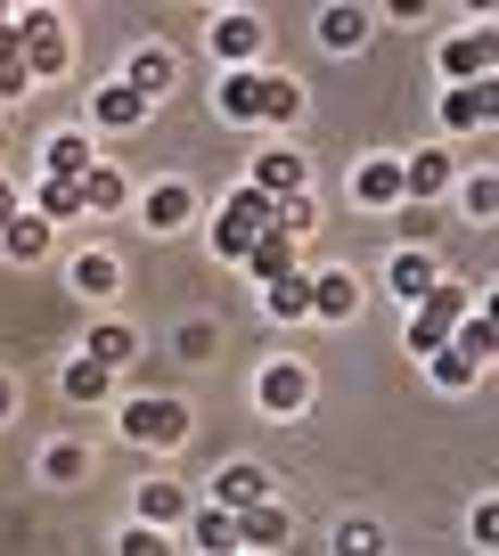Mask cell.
Listing matches in <instances>:
<instances>
[{
  "label": "cell",
  "mask_w": 499,
  "mask_h": 556,
  "mask_svg": "<svg viewBox=\"0 0 499 556\" xmlns=\"http://www.w3.org/2000/svg\"><path fill=\"white\" fill-rule=\"evenodd\" d=\"M254 41H262V25H254V17H222V25H213V50H222V58H246Z\"/></svg>",
  "instance_id": "cb8c5ba5"
},
{
  "label": "cell",
  "mask_w": 499,
  "mask_h": 556,
  "mask_svg": "<svg viewBox=\"0 0 499 556\" xmlns=\"http://www.w3.org/2000/svg\"><path fill=\"white\" fill-rule=\"evenodd\" d=\"M83 213V189L74 180H41V222H74Z\"/></svg>",
  "instance_id": "d4e9b609"
},
{
  "label": "cell",
  "mask_w": 499,
  "mask_h": 556,
  "mask_svg": "<svg viewBox=\"0 0 499 556\" xmlns=\"http://www.w3.org/2000/svg\"><path fill=\"white\" fill-rule=\"evenodd\" d=\"M197 548L229 556V548H238V516H229V507H197Z\"/></svg>",
  "instance_id": "7c38bea8"
},
{
  "label": "cell",
  "mask_w": 499,
  "mask_h": 556,
  "mask_svg": "<svg viewBox=\"0 0 499 556\" xmlns=\"http://www.w3.org/2000/svg\"><path fill=\"white\" fill-rule=\"evenodd\" d=\"M254 189H262V197H295V189H303V156H287V148H278V156H262V164H254Z\"/></svg>",
  "instance_id": "8fae6325"
},
{
  "label": "cell",
  "mask_w": 499,
  "mask_h": 556,
  "mask_svg": "<svg viewBox=\"0 0 499 556\" xmlns=\"http://www.w3.org/2000/svg\"><path fill=\"white\" fill-rule=\"evenodd\" d=\"M222 115L229 123H262L271 115V74H229L222 83Z\"/></svg>",
  "instance_id": "277c9868"
},
{
  "label": "cell",
  "mask_w": 499,
  "mask_h": 556,
  "mask_svg": "<svg viewBox=\"0 0 499 556\" xmlns=\"http://www.w3.org/2000/svg\"><path fill=\"white\" fill-rule=\"evenodd\" d=\"M66 393H74V401H99V393H107V368H99V361H74V368H66Z\"/></svg>",
  "instance_id": "f546056e"
},
{
  "label": "cell",
  "mask_w": 499,
  "mask_h": 556,
  "mask_svg": "<svg viewBox=\"0 0 499 556\" xmlns=\"http://www.w3.org/2000/svg\"><path fill=\"white\" fill-rule=\"evenodd\" d=\"M17 41H25V74H58L66 66V34H58L50 9H34V17L17 25Z\"/></svg>",
  "instance_id": "3957f363"
},
{
  "label": "cell",
  "mask_w": 499,
  "mask_h": 556,
  "mask_svg": "<svg viewBox=\"0 0 499 556\" xmlns=\"http://www.w3.org/2000/svg\"><path fill=\"white\" fill-rule=\"evenodd\" d=\"M0 148H9V139H0Z\"/></svg>",
  "instance_id": "f35d334b"
},
{
  "label": "cell",
  "mask_w": 499,
  "mask_h": 556,
  "mask_svg": "<svg viewBox=\"0 0 499 556\" xmlns=\"http://www.w3.org/2000/svg\"><path fill=\"white\" fill-rule=\"evenodd\" d=\"M74 189H83V205L90 213H107V205H123V173H107V164H90L83 180H74Z\"/></svg>",
  "instance_id": "ffe728a7"
},
{
  "label": "cell",
  "mask_w": 499,
  "mask_h": 556,
  "mask_svg": "<svg viewBox=\"0 0 499 556\" xmlns=\"http://www.w3.org/2000/svg\"><path fill=\"white\" fill-rule=\"evenodd\" d=\"M303 393H311V377H303V368H287V361H278V368H262V409H303Z\"/></svg>",
  "instance_id": "9c48e42d"
},
{
  "label": "cell",
  "mask_w": 499,
  "mask_h": 556,
  "mask_svg": "<svg viewBox=\"0 0 499 556\" xmlns=\"http://www.w3.org/2000/svg\"><path fill=\"white\" fill-rule=\"evenodd\" d=\"M17 222V189H9V180H0V229Z\"/></svg>",
  "instance_id": "8d00e7d4"
},
{
  "label": "cell",
  "mask_w": 499,
  "mask_h": 556,
  "mask_svg": "<svg viewBox=\"0 0 499 556\" xmlns=\"http://www.w3.org/2000/svg\"><path fill=\"white\" fill-rule=\"evenodd\" d=\"M336 556H377V523H345V532H336Z\"/></svg>",
  "instance_id": "1f68e13d"
},
{
  "label": "cell",
  "mask_w": 499,
  "mask_h": 556,
  "mask_svg": "<svg viewBox=\"0 0 499 556\" xmlns=\"http://www.w3.org/2000/svg\"><path fill=\"white\" fill-rule=\"evenodd\" d=\"M90 361L115 377V361H132V336H123V328H99V336H90Z\"/></svg>",
  "instance_id": "f1b7e54d"
},
{
  "label": "cell",
  "mask_w": 499,
  "mask_h": 556,
  "mask_svg": "<svg viewBox=\"0 0 499 556\" xmlns=\"http://www.w3.org/2000/svg\"><path fill=\"white\" fill-rule=\"evenodd\" d=\"M434 377H442V384H475V361H459V352H434Z\"/></svg>",
  "instance_id": "d6a6232c"
},
{
  "label": "cell",
  "mask_w": 499,
  "mask_h": 556,
  "mask_svg": "<svg viewBox=\"0 0 499 556\" xmlns=\"http://www.w3.org/2000/svg\"><path fill=\"white\" fill-rule=\"evenodd\" d=\"M450 352H459V361H491V319H459V328H450Z\"/></svg>",
  "instance_id": "44dd1931"
},
{
  "label": "cell",
  "mask_w": 499,
  "mask_h": 556,
  "mask_svg": "<svg viewBox=\"0 0 499 556\" xmlns=\"http://www.w3.org/2000/svg\"><path fill=\"white\" fill-rule=\"evenodd\" d=\"M180 507H189V491H180V483H148V491H139V516H148V523H173Z\"/></svg>",
  "instance_id": "7402d4cb"
},
{
  "label": "cell",
  "mask_w": 499,
  "mask_h": 556,
  "mask_svg": "<svg viewBox=\"0 0 499 556\" xmlns=\"http://www.w3.org/2000/svg\"><path fill=\"white\" fill-rule=\"evenodd\" d=\"M361 197H369V205H394V197H401V164H369V173H361Z\"/></svg>",
  "instance_id": "83f0119b"
},
{
  "label": "cell",
  "mask_w": 499,
  "mask_h": 556,
  "mask_svg": "<svg viewBox=\"0 0 499 556\" xmlns=\"http://www.w3.org/2000/svg\"><path fill=\"white\" fill-rule=\"evenodd\" d=\"M271 500V483H262V467H229L222 483H213V507H229V516H246V507Z\"/></svg>",
  "instance_id": "5b68a950"
},
{
  "label": "cell",
  "mask_w": 499,
  "mask_h": 556,
  "mask_svg": "<svg viewBox=\"0 0 499 556\" xmlns=\"http://www.w3.org/2000/svg\"><path fill=\"white\" fill-rule=\"evenodd\" d=\"M123 556H164V540H155V532H148V523H139V532H132V540H123Z\"/></svg>",
  "instance_id": "d590c367"
},
{
  "label": "cell",
  "mask_w": 499,
  "mask_h": 556,
  "mask_svg": "<svg viewBox=\"0 0 499 556\" xmlns=\"http://www.w3.org/2000/svg\"><path fill=\"white\" fill-rule=\"evenodd\" d=\"M25 66V41H17V25H0V74H17Z\"/></svg>",
  "instance_id": "e575fe53"
},
{
  "label": "cell",
  "mask_w": 499,
  "mask_h": 556,
  "mask_svg": "<svg viewBox=\"0 0 499 556\" xmlns=\"http://www.w3.org/2000/svg\"><path fill=\"white\" fill-rule=\"evenodd\" d=\"M278 540H287V516H278L271 500H262V507H246V516H238V548H278Z\"/></svg>",
  "instance_id": "30bf717a"
},
{
  "label": "cell",
  "mask_w": 499,
  "mask_h": 556,
  "mask_svg": "<svg viewBox=\"0 0 499 556\" xmlns=\"http://www.w3.org/2000/svg\"><path fill=\"white\" fill-rule=\"evenodd\" d=\"M426 287H434V262H426V254H394V295H410V303H417Z\"/></svg>",
  "instance_id": "603a6c76"
},
{
  "label": "cell",
  "mask_w": 499,
  "mask_h": 556,
  "mask_svg": "<svg viewBox=\"0 0 499 556\" xmlns=\"http://www.w3.org/2000/svg\"><path fill=\"white\" fill-rule=\"evenodd\" d=\"M320 41H327V50H361V41H369V17H361V9H327V17H320Z\"/></svg>",
  "instance_id": "9a60e30c"
},
{
  "label": "cell",
  "mask_w": 499,
  "mask_h": 556,
  "mask_svg": "<svg viewBox=\"0 0 499 556\" xmlns=\"http://www.w3.org/2000/svg\"><path fill=\"white\" fill-rule=\"evenodd\" d=\"M123 434H132V442H155V451H173V442L189 434V409H180V401H132Z\"/></svg>",
  "instance_id": "7a4b0ae2"
},
{
  "label": "cell",
  "mask_w": 499,
  "mask_h": 556,
  "mask_svg": "<svg viewBox=\"0 0 499 556\" xmlns=\"http://www.w3.org/2000/svg\"><path fill=\"white\" fill-rule=\"evenodd\" d=\"M442 123L450 131H475V123H491V83H459L442 99Z\"/></svg>",
  "instance_id": "8992f818"
},
{
  "label": "cell",
  "mask_w": 499,
  "mask_h": 556,
  "mask_svg": "<svg viewBox=\"0 0 499 556\" xmlns=\"http://www.w3.org/2000/svg\"><path fill=\"white\" fill-rule=\"evenodd\" d=\"M246 262H254V278L271 287V278H287V270H295V238H287V229H262V238L246 245Z\"/></svg>",
  "instance_id": "52a82bcc"
},
{
  "label": "cell",
  "mask_w": 499,
  "mask_h": 556,
  "mask_svg": "<svg viewBox=\"0 0 499 556\" xmlns=\"http://www.w3.org/2000/svg\"><path fill=\"white\" fill-rule=\"evenodd\" d=\"M262 303H271L278 319H303V312H311V278H295V270L271 278V295H262Z\"/></svg>",
  "instance_id": "d6986e66"
},
{
  "label": "cell",
  "mask_w": 499,
  "mask_h": 556,
  "mask_svg": "<svg viewBox=\"0 0 499 556\" xmlns=\"http://www.w3.org/2000/svg\"><path fill=\"white\" fill-rule=\"evenodd\" d=\"M0 245H9V254H17V262H34L41 245H50V229H41V213H17V222L0 229Z\"/></svg>",
  "instance_id": "ac0fdd59"
},
{
  "label": "cell",
  "mask_w": 499,
  "mask_h": 556,
  "mask_svg": "<svg viewBox=\"0 0 499 556\" xmlns=\"http://www.w3.org/2000/svg\"><path fill=\"white\" fill-rule=\"evenodd\" d=\"M311 312H320V319H352V278L345 270L311 278Z\"/></svg>",
  "instance_id": "5bb4252c"
},
{
  "label": "cell",
  "mask_w": 499,
  "mask_h": 556,
  "mask_svg": "<svg viewBox=\"0 0 499 556\" xmlns=\"http://www.w3.org/2000/svg\"><path fill=\"white\" fill-rule=\"evenodd\" d=\"M90 164H99V156H90V148H83L74 131H58V139H50V180H83Z\"/></svg>",
  "instance_id": "2e32d148"
},
{
  "label": "cell",
  "mask_w": 499,
  "mask_h": 556,
  "mask_svg": "<svg viewBox=\"0 0 499 556\" xmlns=\"http://www.w3.org/2000/svg\"><path fill=\"white\" fill-rule=\"evenodd\" d=\"M278 229H287V238H303V229H311V197H303V189L278 197Z\"/></svg>",
  "instance_id": "4dcf8cb0"
},
{
  "label": "cell",
  "mask_w": 499,
  "mask_h": 556,
  "mask_svg": "<svg viewBox=\"0 0 499 556\" xmlns=\"http://www.w3.org/2000/svg\"><path fill=\"white\" fill-rule=\"evenodd\" d=\"M466 319V287H442V278H434L426 295H417V319H410V344L417 352H442L450 344V328H459Z\"/></svg>",
  "instance_id": "6da1fadb"
},
{
  "label": "cell",
  "mask_w": 499,
  "mask_h": 556,
  "mask_svg": "<svg viewBox=\"0 0 499 556\" xmlns=\"http://www.w3.org/2000/svg\"><path fill=\"white\" fill-rule=\"evenodd\" d=\"M189 205H197L189 189H155V197H148V222H155V229H180V222H189Z\"/></svg>",
  "instance_id": "484cf974"
},
{
  "label": "cell",
  "mask_w": 499,
  "mask_h": 556,
  "mask_svg": "<svg viewBox=\"0 0 499 556\" xmlns=\"http://www.w3.org/2000/svg\"><path fill=\"white\" fill-rule=\"evenodd\" d=\"M123 83H132L139 99H155V90L173 83V58H164V50H139V58H132V74H123Z\"/></svg>",
  "instance_id": "e0dca14e"
},
{
  "label": "cell",
  "mask_w": 499,
  "mask_h": 556,
  "mask_svg": "<svg viewBox=\"0 0 499 556\" xmlns=\"http://www.w3.org/2000/svg\"><path fill=\"white\" fill-rule=\"evenodd\" d=\"M107 287H115V262H107V254H83V262H74V295H107Z\"/></svg>",
  "instance_id": "4316f807"
},
{
  "label": "cell",
  "mask_w": 499,
  "mask_h": 556,
  "mask_svg": "<svg viewBox=\"0 0 499 556\" xmlns=\"http://www.w3.org/2000/svg\"><path fill=\"white\" fill-rule=\"evenodd\" d=\"M50 475H58V483H74V475H83V451H74V442H58V451H50Z\"/></svg>",
  "instance_id": "836d02e7"
},
{
  "label": "cell",
  "mask_w": 499,
  "mask_h": 556,
  "mask_svg": "<svg viewBox=\"0 0 499 556\" xmlns=\"http://www.w3.org/2000/svg\"><path fill=\"white\" fill-rule=\"evenodd\" d=\"M139 115H148V99H139L132 83H107V90H99V123H115V131H132Z\"/></svg>",
  "instance_id": "4fadbf2b"
},
{
  "label": "cell",
  "mask_w": 499,
  "mask_h": 556,
  "mask_svg": "<svg viewBox=\"0 0 499 556\" xmlns=\"http://www.w3.org/2000/svg\"><path fill=\"white\" fill-rule=\"evenodd\" d=\"M9 401H17V393H9V377H0V417H9Z\"/></svg>",
  "instance_id": "74e56055"
},
{
  "label": "cell",
  "mask_w": 499,
  "mask_h": 556,
  "mask_svg": "<svg viewBox=\"0 0 499 556\" xmlns=\"http://www.w3.org/2000/svg\"><path fill=\"white\" fill-rule=\"evenodd\" d=\"M442 66L459 74V83H483V66H491V34H450L442 41Z\"/></svg>",
  "instance_id": "ba28073f"
}]
</instances>
